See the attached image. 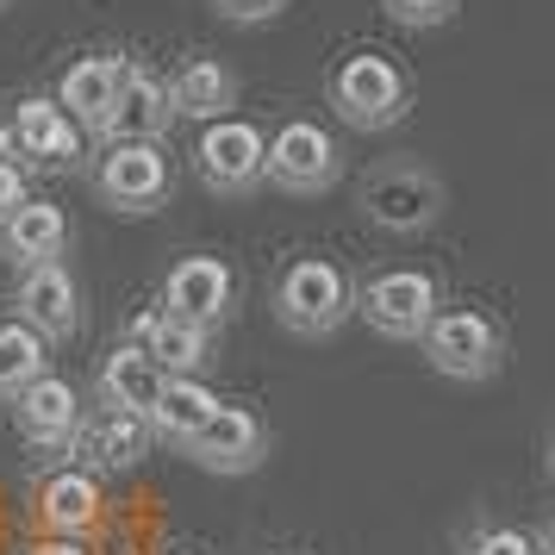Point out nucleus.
<instances>
[{"label":"nucleus","mask_w":555,"mask_h":555,"mask_svg":"<svg viewBox=\"0 0 555 555\" xmlns=\"http://www.w3.org/2000/svg\"><path fill=\"white\" fill-rule=\"evenodd\" d=\"M269 306H275V325L287 331V337L319 344V337H337V331L350 325L356 281L344 275L331 256H294L275 275V287H269Z\"/></svg>","instance_id":"obj_1"},{"label":"nucleus","mask_w":555,"mask_h":555,"mask_svg":"<svg viewBox=\"0 0 555 555\" xmlns=\"http://www.w3.org/2000/svg\"><path fill=\"white\" fill-rule=\"evenodd\" d=\"M325 101L350 131H393L412 113V76L387 51H350L325 76Z\"/></svg>","instance_id":"obj_2"},{"label":"nucleus","mask_w":555,"mask_h":555,"mask_svg":"<svg viewBox=\"0 0 555 555\" xmlns=\"http://www.w3.org/2000/svg\"><path fill=\"white\" fill-rule=\"evenodd\" d=\"M356 206H362L369 225L393 231V237H418L443 212V176L430 163H418V156H387V163H375L362 176Z\"/></svg>","instance_id":"obj_3"},{"label":"nucleus","mask_w":555,"mask_h":555,"mask_svg":"<svg viewBox=\"0 0 555 555\" xmlns=\"http://www.w3.org/2000/svg\"><path fill=\"white\" fill-rule=\"evenodd\" d=\"M176 194V163L163 144H106L94 163V201L119 219H151Z\"/></svg>","instance_id":"obj_4"},{"label":"nucleus","mask_w":555,"mask_h":555,"mask_svg":"<svg viewBox=\"0 0 555 555\" xmlns=\"http://www.w3.org/2000/svg\"><path fill=\"white\" fill-rule=\"evenodd\" d=\"M262 181L294 194V201H319L344 181V144L337 131H325L319 119H287V126L269 138V156H262Z\"/></svg>","instance_id":"obj_5"},{"label":"nucleus","mask_w":555,"mask_h":555,"mask_svg":"<svg viewBox=\"0 0 555 555\" xmlns=\"http://www.w3.org/2000/svg\"><path fill=\"white\" fill-rule=\"evenodd\" d=\"M418 350H425V362L437 375L450 380H493L505 362V331L480 306H437Z\"/></svg>","instance_id":"obj_6"},{"label":"nucleus","mask_w":555,"mask_h":555,"mask_svg":"<svg viewBox=\"0 0 555 555\" xmlns=\"http://www.w3.org/2000/svg\"><path fill=\"white\" fill-rule=\"evenodd\" d=\"M88 151V131L56 106V94H26L0 126V156L20 169H76Z\"/></svg>","instance_id":"obj_7"},{"label":"nucleus","mask_w":555,"mask_h":555,"mask_svg":"<svg viewBox=\"0 0 555 555\" xmlns=\"http://www.w3.org/2000/svg\"><path fill=\"white\" fill-rule=\"evenodd\" d=\"M437 306H443V287L430 269H380L375 281L356 287V312L387 344H418L425 325L437 319Z\"/></svg>","instance_id":"obj_8"},{"label":"nucleus","mask_w":555,"mask_h":555,"mask_svg":"<svg viewBox=\"0 0 555 555\" xmlns=\"http://www.w3.org/2000/svg\"><path fill=\"white\" fill-rule=\"evenodd\" d=\"M262 156H269L262 126L225 113V119L201 126V144H194V176H201V188H206V194H219V201H250L256 188H262Z\"/></svg>","instance_id":"obj_9"},{"label":"nucleus","mask_w":555,"mask_h":555,"mask_svg":"<svg viewBox=\"0 0 555 555\" xmlns=\"http://www.w3.org/2000/svg\"><path fill=\"white\" fill-rule=\"evenodd\" d=\"M163 312L169 319H188V325H206L219 331L237 306V269L225 256H181L176 269L163 275Z\"/></svg>","instance_id":"obj_10"},{"label":"nucleus","mask_w":555,"mask_h":555,"mask_svg":"<svg viewBox=\"0 0 555 555\" xmlns=\"http://www.w3.org/2000/svg\"><path fill=\"white\" fill-rule=\"evenodd\" d=\"M176 126V101H169V76H156L144 63H131L126 88L94 126V144H163V131Z\"/></svg>","instance_id":"obj_11"},{"label":"nucleus","mask_w":555,"mask_h":555,"mask_svg":"<svg viewBox=\"0 0 555 555\" xmlns=\"http://www.w3.org/2000/svg\"><path fill=\"white\" fill-rule=\"evenodd\" d=\"M13 319L31 325L44 344H69L81 331V281L69 262H38L13 281Z\"/></svg>","instance_id":"obj_12"},{"label":"nucleus","mask_w":555,"mask_h":555,"mask_svg":"<svg viewBox=\"0 0 555 555\" xmlns=\"http://www.w3.org/2000/svg\"><path fill=\"white\" fill-rule=\"evenodd\" d=\"M188 462L206 475H256L269 462V425L250 405H212V418L201 425V437L188 443Z\"/></svg>","instance_id":"obj_13"},{"label":"nucleus","mask_w":555,"mask_h":555,"mask_svg":"<svg viewBox=\"0 0 555 555\" xmlns=\"http://www.w3.org/2000/svg\"><path fill=\"white\" fill-rule=\"evenodd\" d=\"M7 405H13V425H20V437H26L31 450L56 455V450H69V443H76L81 393L63 375H38L31 387H20Z\"/></svg>","instance_id":"obj_14"},{"label":"nucleus","mask_w":555,"mask_h":555,"mask_svg":"<svg viewBox=\"0 0 555 555\" xmlns=\"http://www.w3.org/2000/svg\"><path fill=\"white\" fill-rule=\"evenodd\" d=\"M126 344L151 350V362L163 369V375H194V380H201L206 369H212V331H206V325H188V319H169L163 306L131 312Z\"/></svg>","instance_id":"obj_15"},{"label":"nucleus","mask_w":555,"mask_h":555,"mask_svg":"<svg viewBox=\"0 0 555 555\" xmlns=\"http://www.w3.org/2000/svg\"><path fill=\"white\" fill-rule=\"evenodd\" d=\"M131 63H138L131 51H88V56H76V63L63 69V81H56V106H63V113L94 138L101 113L113 106V94L126 88Z\"/></svg>","instance_id":"obj_16"},{"label":"nucleus","mask_w":555,"mask_h":555,"mask_svg":"<svg viewBox=\"0 0 555 555\" xmlns=\"http://www.w3.org/2000/svg\"><path fill=\"white\" fill-rule=\"evenodd\" d=\"M63 250H69V212L56 201H38V194H31V201L0 225V262H7L13 275H26L38 262H63Z\"/></svg>","instance_id":"obj_17"},{"label":"nucleus","mask_w":555,"mask_h":555,"mask_svg":"<svg viewBox=\"0 0 555 555\" xmlns=\"http://www.w3.org/2000/svg\"><path fill=\"white\" fill-rule=\"evenodd\" d=\"M244 94V81L231 63L219 56H181V69L169 76V101H176V119H194V126H212L225 119Z\"/></svg>","instance_id":"obj_18"},{"label":"nucleus","mask_w":555,"mask_h":555,"mask_svg":"<svg viewBox=\"0 0 555 555\" xmlns=\"http://www.w3.org/2000/svg\"><path fill=\"white\" fill-rule=\"evenodd\" d=\"M212 405H219V393L206 387V380L194 375H163V387H156V400H151V437L163 443V450H176L188 455V443L201 437V425L212 418Z\"/></svg>","instance_id":"obj_19"},{"label":"nucleus","mask_w":555,"mask_h":555,"mask_svg":"<svg viewBox=\"0 0 555 555\" xmlns=\"http://www.w3.org/2000/svg\"><path fill=\"white\" fill-rule=\"evenodd\" d=\"M151 418L144 412H101L94 425H81L76 430V443L69 450H81V468L94 475V468H138L144 455H151Z\"/></svg>","instance_id":"obj_20"},{"label":"nucleus","mask_w":555,"mask_h":555,"mask_svg":"<svg viewBox=\"0 0 555 555\" xmlns=\"http://www.w3.org/2000/svg\"><path fill=\"white\" fill-rule=\"evenodd\" d=\"M38 518L51 537H88L101 525V480L88 468H56L44 487H38Z\"/></svg>","instance_id":"obj_21"},{"label":"nucleus","mask_w":555,"mask_h":555,"mask_svg":"<svg viewBox=\"0 0 555 555\" xmlns=\"http://www.w3.org/2000/svg\"><path fill=\"white\" fill-rule=\"evenodd\" d=\"M156 387H163V369H156L151 350H138V344L106 350L101 369H94V393H101L106 412H151Z\"/></svg>","instance_id":"obj_22"},{"label":"nucleus","mask_w":555,"mask_h":555,"mask_svg":"<svg viewBox=\"0 0 555 555\" xmlns=\"http://www.w3.org/2000/svg\"><path fill=\"white\" fill-rule=\"evenodd\" d=\"M38 375H51V344L20 319H0V400H13Z\"/></svg>","instance_id":"obj_23"},{"label":"nucleus","mask_w":555,"mask_h":555,"mask_svg":"<svg viewBox=\"0 0 555 555\" xmlns=\"http://www.w3.org/2000/svg\"><path fill=\"white\" fill-rule=\"evenodd\" d=\"M380 13L405 31H430V26H450L455 20V0H380Z\"/></svg>","instance_id":"obj_24"},{"label":"nucleus","mask_w":555,"mask_h":555,"mask_svg":"<svg viewBox=\"0 0 555 555\" xmlns=\"http://www.w3.org/2000/svg\"><path fill=\"white\" fill-rule=\"evenodd\" d=\"M462 555H543V550H537V537L518 530V525H487V530L468 537V550Z\"/></svg>","instance_id":"obj_25"},{"label":"nucleus","mask_w":555,"mask_h":555,"mask_svg":"<svg viewBox=\"0 0 555 555\" xmlns=\"http://www.w3.org/2000/svg\"><path fill=\"white\" fill-rule=\"evenodd\" d=\"M212 13L225 26H269V20L287 13V0H212Z\"/></svg>","instance_id":"obj_26"},{"label":"nucleus","mask_w":555,"mask_h":555,"mask_svg":"<svg viewBox=\"0 0 555 555\" xmlns=\"http://www.w3.org/2000/svg\"><path fill=\"white\" fill-rule=\"evenodd\" d=\"M26 201H31V181H26V169L0 156V225H7V219H13V212H20Z\"/></svg>","instance_id":"obj_27"},{"label":"nucleus","mask_w":555,"mask_h":555,"mask_svg":"<svg viewBox=\"0 0 555 555\" xmlns=\"http://www.w3.org/2000/svg\"><path fill=\"white\" fill-rule=\"evenodd\" d=\"M26 555H88V550H81L76 537H44V543H31Z\"/></svg>","instance_id":"obj_28"},{"label":"nucleus","mask_w":555,"mask_h":555,"mask_svg":"<svg viewBox=\"0 0 555 555\" xmlns=\"http://www.w3.org/2000/svg\"><path fill=\"white\" fill-rule=\"evenodd\" d=\"M530 537H537V550H543V555H555V512H550L537 530H530Z\"/></svg>","instance_id":"obj_29"},{"label":"nucleus","mask_w":555,"mask_h":555,"mask_svg":"<svg viewBox=\"0 0 555 555\" xmlns=\"http://www.w3.org/2000/svg\"><path fill=\"white\" fill-rule=\"evenodd\" d=\"M550 475H555V443H550Z\"/></svg>","instance_id":"obj_30"},{"label":"nucleus","mask_w":555,"mask_h":555,"mask_svg":"<svg viewBox=\"0 0 555 555\" xmlns=\"http://www.w3.org/2000/svg\"><path fill=\"white\" fill-rule=\"evenodd\" d=\"M0 7H13V0H0Z\"/></svg>","instance_id":"obj_31"},{"label":"nucleus","mask_w":555,"mask_h":555,"mask_svg":"<svg viewBox=\"0 0 555 555\" xmlns=\"http://www.w3.org/2000/svg\"><path fill=\"white\" fill-rule=\"evenodd\" d=\"M181 555H194V550H181Z\"/></svg>","instance_id":"obj_32"}]
</instances>
